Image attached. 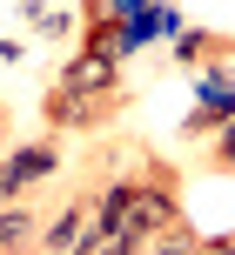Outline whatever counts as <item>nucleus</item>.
<instances>
[{
	"label": "nucleus",
	"mask_w": 235,
	"mask_h": 255,
	"mask_svg": "<svg viewBox=\"0 0 235 255\" xmlns=\"http://www.w3.org/2000/svg\"><path fill=\"white\" fill-rule=\"evenodd\" d=\"M121 115V88H47V121L54 128H101Z\"/></svg>",
	"instance_id": "obj_2"
},
{
	"label": "nucleus",
	"mask_w": 235,
	"mask_h": 255,
	"mask_svg": "<svg viewBox=\"0 0 235 255\" xmlns=\"http://www.w3.org/2000/svg\"><path fill=\"white\" fill-rule=\"evenodd\" d=\"M40 235H34V208L27 202H7L0 208V255H27Z\"/></svg>",
	"instance_id": "obj_8"
},
{
	"label": "nucleus",
	"mask_w": 235,
	"mask_h": 255,
	"mask_svg": "<svg viewBox=\"0 0 235 255\" xmlns=\"http://www.w3.org/2000/svg\"><path fill=\"white\" fill-rule=\"evenodd\" d=\"M88 229H94V202H67L61 215L40 229V255H74L88 242Z\"/></svg>",
	"instance_id": "obj_5"
},
{
	"label": "nucleus",
	"mask_w": 235,
	"mask_h": 255,
	"mask_svg": "<svg viewBox=\"0 0 235 255\" xmlns=\"http://www.w3.org/2000/svg\"><path fill=\"white\" fill-rule=\"evenodd\" d=\"M209 161H215V168H229V175H235V121L222 128V134H209Z\"/></svg>",
	"instance_id": "obj_10"
},
{
	"label": "nucleus",
	"mask_w": 235,
	"mask_h": 255,
	"mask_svg": "<svg viewBox=\"0 0 235 255\" xmlns=\"http://www.w3.org/2000/svg\"><path fill=\"white\" fill-rule=\"evenodd\" d=\"M175 34H182V13H175L168 0H155L148 13H134V20L121 27V61H128L134 47H148V40H175Z\"/></svg>",
	"instance_id": "obj_6"
},
{
	"label": "nucleus",
	"mask_w": 235,
	"mask_h": 255,
	"mask_svg": "<svg viewBox=\"0 0 235 255\" xmlns=\"http://www.w3.org/2000/svg\"><path fill=\"white\" fill-rule=\"evenodd\" d=\"M108 255H121V249H108Z\"/></svg>",
	"instance_id": "obj_13"
},
{
	"label": "nucleus",
	"mask_w": 235,
	"mask_h": 255,
	"mask_svg": "<svg viewBox=\"0 0 235 255\" xmlns=\"http://www.w3.org/2000/svg\"><path fill=\"white\" fill-rule=\"evenodd\" d=\"M175 61H182V67H222L229 61V40L209 34V27H182V34H175Z\"/></svg>",
	"instance_id": "obj_7"
},
{
	"label": "nucleus",
	"mask_w": 235,
	"mask_h": 255,
	"mask_svg": "<svg viewBox=\"0 0 235 255\" xmlns=\"http://www.w3.org/2000/svg\"><path fill=\"white\" fill-rule=\"evenodd\" d=\"M195 249H202V235L188 229V222H182V229H168V235H155V242H148V255H195Z\"/></svg>",
	"instance_id": "obj_9"
},
{
	"label": "nucleus",
	"mask_w": 235,
	"mask_h": 255,
	"mask_svg": "<svg viewBox=\"0 0 235 255\" xmlns=\"http://www.w3.org/2000/svg\"><path fill=\"white\" fill-rule=\"evenodd\" d=\"M235 121V67H202L195 74V108H188V121H182V134H222V128Z\"/></svg>",
	"instance_id": "obj_1"
},
{
	"label": "nucleus",
	"mask_w": 235,
	"mask_h": 255,
	"mask_svg": "<svg viewBox=\"0 0 235 255\" xmlns=\"http://www.w3.org/2000/svg\"><path fill=\"white\" fill-rule=\"evenodd\" d=\"M54 168H61V148L54 141H13L7 161H0V195L7 202H27V188L34 181H54Z\"/></svg>",
	"instance_id": "obj_3"
},
{
	"label": "nucleus",
	"mask_w": 235,
	"mask_h": 255,
	"mask_svg": "<svg viewBox=\"0 0 235 255\" xmlns=\"http://www.w3.org/2000/svg\"><path fill=\"white\" fill-rule=\"evenodd\" d=\"M101 7L115 13V20H134V13H148V7H155V0H101Z\"/></svg>",
	"instance_id": "obj_11"
},
{
	"label": "nucleus",
	"mask_w": 235,
	"mask_h": 255,
	"mask_svg": "<svg viewBox=\"0 0 235 255\" xmlns=\"http://www.w3.org/2000/svg\"><path fill=\"white\" fill-rule=\"evenodd\" d=\"M195 255H235V235H202Z\"/></svg>",
	"instance_id": "obj_12"
},
{
	"label": "nucleus",
	"mask_w": 235,
	"mask_h": 255,
	"mask_svg": "<svg viewBox=\"0 0 235 255\" xmlns=\"http://www.w3.org/2000/svg\"><path fill=\"white\" fill-rule=\"evenodd\" d=\"M54 88H121V54H108V47H81L74 61L54 74Z\"/></svg>",
	"instance_id": "obj_4"
}]
</instances>
